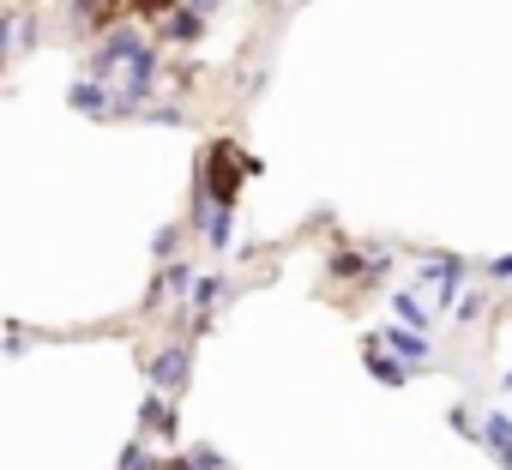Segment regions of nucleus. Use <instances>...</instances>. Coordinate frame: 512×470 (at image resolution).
Listing matches in <instances>:
<instances>
[{"instance_id":"1","label":"nucleus","mask_w":512,"mask_h":470,"mask_svg":"<svg viewBox=\"0 0 512 470\" xmlns=\"http://www.w3.org/2000/svg\"><path fill=\"white\" fill-rule=\"evenodd\" d=\"M157 79H163V49H157V43H145V49H139V55L121 67V79L109 85V115H121V121H139V109L151 103Z\"/></svg>"},{"instance_id":"2","label":"nucleus","mask_w":512,"mask_h":470,"mask_svg":"<svg viewBox=\"0 0 512 470\" xmlns=\"http://www.w3.org/2000/svg\"><path fill=\"white\" fill-rule=\"evenodd\" d=\"M211 211H235V193H241V145L235 139H217L205 145L199 157V187H193Z\"/></svg>"},{"instance_id":"3","label":"nucleus","mask_w":512,"mask_h":470,"mask_svg":"<svg viewBox=\"0 0 512 470\" xmlns=\"http://www.w3.org/2000/svg\"><path fill=\"white\" fill-rule=\"evenodd\" d=\"M139 49H145L139 25H115V31H103V43L85 55V73H79V79H91V85H115V73H121Z\"/></svg>"},{"instance_id":"4","label":"nucleus","mask_w":512,"mask_h":470,"mask_svg":"<svg viewBox=\"0 0 512 470\" xmlns=\"http://www.w3.org/2000/svg\"><path fill=\"white\" fill-rule=\"evenodd\" d=\"M145 374H151V392H163L169 404L187 392V380H193V344H163L151 362H145Z\"/></svg>"},{"instance_id":"5","label":"nucleus","mask_w":512,"mask_h":470,"mask_svg":"<svg viewBox=\"0 0 512 470\" xmlns=\"http://www.w3.org/2000/svg\"><path fill=\"white\" fill-rule=\"evenodd\" d=\"M458 278H464V260H458V254H440V260H422V284L434 290V302H428V314H446V308L458 302Z\"/></svg>"},{"instance_id":"6","label":"nucleus","mask_w":512,"mask_h":470,"mask_svg":"<svg viewBox=\"0 0 512 470\" xmlns=\"http://www.w3.org/2000/svg\"><path fill=\"white\" fill-rule=\"evenodd\" d=\"M127 13V0H67V25L73 31H115Z\"/></svg>"},{"instance_id":"7","label":"nucleus","mask_w":512,"mask_h":470,"mask_svg":"<svg viewBox=\"0 0 512 470\" xmlns=\"http://www.w3.org/2000/svg\"><path fill=\"white\" fill-rule=\"evenodd\" d=\"M374 344H380L392 362H404V368H416V362H428V356H434V350H428V338H422V332H410V326H386Z\"/></svg>"},{"instance_id":"8","label":"nucleus","mask_w":512,"mask_h":470,"mask_svg":"<svg viewBox=\"0 0 512 470\" xmlns=\"http://www.w3.org/2000/svg\"><path fill=\"white\" fill-rule=\"evenodd\" d=\"M223 302H229V284H223V278H193V290H187V308H181V314H187L193 326H205Z\"/></svg>"},{"instance_id":"9","label":"nucleus","mask_w":512,"mask_h":470,"mask_svg":"<svg viewBox=\"0 0 512 470\" xmlns=\"http://www.w3.org/2000/svg\"><path fill=\"white\" fill-rule=\"evenodd\" d=\"M67 109H73V115H85V121H109V85L73 79V85H67Z\"/></svg>"},{"instance_id":"10","label":"nucleus","mask_w":512,"mask_h":470,"mask_svg":"<svg viewBox=\"0 0 512 470\" xmlns=\"http://www.w3.org/2000/svg\"><path fill=\"white\" fill-rule=\"evenodd\" d=\"M145 434H157V440H175V404L163 398V392H151L145 404H139V440Z\"/></svg>"},{"instance_id":"11","label":"nucleus","mask_w":512,"mask_h":470,"mask_svg":"<svg viewBox=\"0 0 512 470\" xmlns=\"http://www.w3.org/2000/svg\"><path fill=\"white\" fill-rule=\"evenodd\" d=\"M476 434H482V446H488V452H494V458H500V464L512 470V416H500V410H488Z\"/></svg>"},{"instance_id":"12","label":"nucleus","mask_w":512,"mask_h":470,"mask_svg":"<svg viewBox=\"0 0 512 470\" xmlns=\"http://www.w3.org/2000/svg\"><path fill=\"white\" fill-rule=\"evenodd\" d=\"M199 37H205V19H199V13L175 7V13L163 19V43H199Z\"/></svg>"},{"instance_id":"13","label":"nucleus","mask_w":512,"mask_h":470,"mask_svg":"<svg viewBox=\"0 0 512 470\" xmlns=\"http://www.w3.org/2000/svg\"><path fill=\"white\" fill-rule=\"evenodd\" d=\"M392 314H398V326H410V332H428V320H434L416 290H398V296H392Z\"/></svg>"},{"instance_id":"14","label":"nucleus","mask_w":512,"mask_h":470,"mask_svg":"<svg viewBox=\"0 0 512 470\" xmlns=\"http://www.w3.org/2000/svg\"><path fill=\"white\" fill-rule=\"evenodd\" d=\"M362 368H368L374 380H386V386H404V380H410V368H404V362H392L380 344H368V350H362Z\"/></svg>"},{"instance_id":"15","label":"nucleus","mask_w":512,"mask_h":470,"mask_svg":"<svg viewBox=\"0 0 512 470\" xmlns=\"http://www.w3.org/2000/svg\"><path fill=\"white\" fill-rule=\"evenodd\" d=\"M37 43H43V19L19 7V31H13V61H25V55H31Z\"/></svg>"},{"instance_id":"16","label":"nucleus","mask_w":512,"mask_h":470,"mask_svg":"<svg viewBox=\"0 0 512 470\" xmlns=\"http://www.w3.org/2000/svg\"><path fill=\"white\" fill-rule=\"evenodd\" d=\"M326 272H332V278H368V260H362L356 248H332V260H326Z\"/></svg>"},{"instance_id":"17","label":"nucleus","mask_w":512,"mask_h":470,"mask_svg":"<svg viewBox=\"0 0 512 470\" xmlns=\"http://www.w3.org/2000/svg\"><path fill=\"white\" fill-rule=\"evenodd\" d=\"M115 470H163V458H157V452H151L145 440H127V446H121V464H115Z\"/></svg>"},{"instance_id":"18","label":"nucleus","mask_w":512,"mask_h":470,"mask_svg":"<svg viewBox=\"0 0 512 470\" xmlns=\"http://www.w3.org/2000/svg\"><path fill=\"white\" fill-rule=\"evenodd\" d=\"M175 248H181V223H163V229L151 235V260H157V266H169V260H175Z\"/></svg>"},{"instance_id":"19","label":"nucleus","mask_w":512,"mask_h":470,"mask_svg":"<svg viewBox=\"0 0 512 470\" xmlns=\"http://www.w3.org/2000/svg\"><path fill=\"white\" fill-rule=\"evenodd\" d=\"M139 121H151V127H187V109H175V103H151V109H139Z\"/></svg>"},{"instance_id":"20","label":"nucleus","mask_w":512,"mask_h":470,"mask_svg":"<svg viewBox=\"0 0 512 470\" xmlns=\"http://www.w3.org/2000/svg\"><path fill=\"white\" fill-rule=\"evenodd\" d=\"M13 31H19V7H0V67L13 61Z\"/></svg>"},{"instance_id":"21","label":"nucleus","mask_w":512,"mask_h":470,"mask_svg":"<svg viewBox=\"0 0 512 470\" xmlns=\"http://www.w3.org/2000/svg\"><path fill=\"white\" fill-rule=\"evenodd\" d=\"M175 7H181V0H127V13H133V19H169Z\"/></svg>"},{"instance_id":"22","label":"nucleus","mask_w":512,"mask_h":470,"mask_svg":"<svg viewBox=\"0 0 512 470\" xmlns=\"http://www.w3.org/2000/svg\"><path fill=\"white\" fill-rule=\"evenodd\" d=\"M187 470H229V464H223L217 446H193V452H187Z\"/></svg>"},{"instance_id":"23","label":"nucleus","mask_w":512,"mask_h":470,"mask_svg":"<svg viewBox=\"0 0 512 470\" xmlns=\"http://www.w3.org/2000/svg\"><path fill=\"white\" fill-rule=\"evenodd\" d=\"M482 272H488V278H494V284H512V254H500V260H488V266H482Z\"/></svg>"},{"instance_id":"24","label":"nucleus","mask_w":512,"mask_h":470,"mask_svg":"<svg viewBox=\"0 0 512 470\" xmlns=\"http://www.w3.org/2000/svg\"><path fill=\"white\" fill-rule=\"evenodd\" d=\"M181 7H187V13H199V19H205V25H211V13H217V7H223V0H181Z\"/></svg>"},{"instance_id":"25","label":"nucleus","mask_w":512,"mask_h":470,"mask_svg":"<svg viewBox=\"0 0 512 470\" xmlns=\"http://www.w3.org/2000/svg\"><path fill=\"white\" fill-rule=\"evenodd\" d=\"M476 314H482V296H476V290H470V296H458V320H476Z\"/></svg>"},{"instance_id":"26","label":"nucleus","mask_w":512,"mask_h":470,"mask_svg":"<svg viewBox=\"0 0 512 470\" xmlns=\"http://www.w3.org/2000/svg\"><path fill=\"white\" fill-rule=\"evenodd\" d=\"M163 470H187V458H169V464H163Z\"/></svg>"}]
</instances>
